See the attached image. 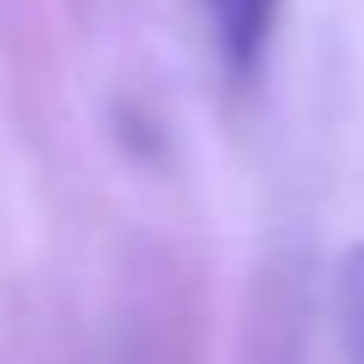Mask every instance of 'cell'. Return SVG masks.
Returning a JSON list of instances; mask_svg holds the SVG:
<instances>
[{
  "label": "cell",
  "mask_w": 364,
  "mask_h": 364,
  "mask_svg": "<svg viewBox=\"0 0 364 364\" xmlns=\"http://www.w3.org/2000/svg\"><path fill=\"white\" fill-rule=\"evenodd\" d=\"M213 25H219V43L237 67H255L261 49L273 37V18H279V0H207Z\"/></svg>",
  "instance_id": "cell-1"
},
{
  "label": "cell",
  "mask_w": 364,
  "mask_h": 364,
  "mask_svg": "<svg viewBox=\"0 0 364 364\" xmlns=\"http://www.w3.org/2000/svg\"><path fill=\"white\" fill-rule=\"evenodd\" d=\"M346 328H352V346H358V358H364V249L346 267Z\"/></svg>",
  "instance_id": "cell-2"
}]
</instances>
